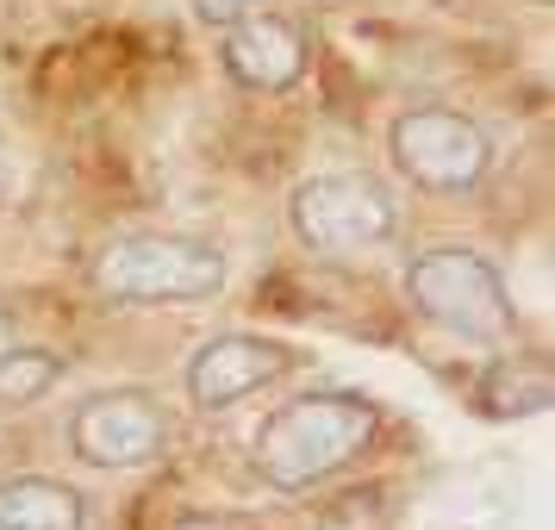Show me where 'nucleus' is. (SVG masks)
Segmentation results:
<instances>
[{
	"label": "nucleus",
	"mask_w": 555,
	"mask_h": 530,
	"mask_svg": "<svg viewBox=\"0 0 555 530\" xmlns=\"http://www.w3.org/2000/svg\"><path fill=\"white\" fill-rule=\"evenodd\" d=\"M380 412L356 393H306L256 430V475L281 493H306L369 455Z\"/></svg>",
	"instance_id": "1"
},
{
	"label": "nucleus",
	"mask_w": 555,
	"mask_h": 530,
	"mask_svg": "<svg viewBox=\"0 0 555 530\" xmlns=\"http://www.w3.org/2000/svg\"><path fill=\"white\" fill-rule=\"evenodd\" d=\"M94 294L119 306H194L225 287V250L176 231H126L88 262Z\"/></svg>",
	"instance_id": "2"
},
{
	"label": "nucleus",
	"mask_w": 555,
	"mask_h": 530,
	"mask_svg": "<svg viewBox=\"0 0 555 530\" xmlns=\"http://www.w3.org/2000/svg\"><path fill=\"white\" fill-rule=\"evenodd\" d=\"M405 300H412L418 319H430L450 337H468V344H512V331H518V312H512L500 269L487 256L462 250V244H437V250L412 256Z\"/></svg>",
	"instance_id": "3"
},
{
	"label": "nucleus",
	"mask_w": 555,
	"mask_h": 530,
	"mask_svg": "<svg viewBox=\"0 0 555 530\" xmlns=\"http://www.w3.org/2000/svg\"><path fill=\"white\" fill-rule=\"evenodd\" d=\"M287 219L300 231L306 250L319 256H350V250H375L400 231V206L380 188L375 176H356V169H337V176H312L294 188L287 201Z\"/></svg>",
	"instance_id": "4"
},
{
	"label": "nucleus",
	"mask_w": 555,
	"mask_h": 530,
	"mask_svg": "<svg viewBox=\"0 0 555 530\" xmlns=\"http://www.w3.org/2000/svg\"><path fill=\"white\" fill-rule=\"evenodd\" d=\"M169 443H176L169 412H163L151 393H138V387L88 393V400L69 412V450H76L88 468H106V475H119V468H151V462L169 455Z\"/></svg>",
	"instance_id": "5"
},
{
	"label": "nucleus",
	"mask_w": 555,
	"mask_h": 530,
	"mask_svg": "<svg viewBox=\"0 0 555 530\" xmlns=\"http://www.w3.org/2000/svg\"><path fill=\"white\" fill-rule=\"evenodd\" d=\"M387 151L400 163V176L425 194H468L480 188V176L493 169V144L475 119L462 113H443V106H418V113H400L393 119V138Z\"/></svg>",
	"instance_id": "6"
},
{
	"label": "nucleus",
	"mask_w": 555,
	"mask_h": 530,
	"mask_svg": "<svg viewBox=\"0 0 555 530\" xmlns=\"http://www.w3.org/2000/svg\"><path fill=\"white\" fill-rule=\"evenodd\" d=\"M294 369V350L275 344V337H250V331H225L194 350L188 362V400L194 412H231L250 393H262L269 380H281Z\"/></svg>",
	"instance_id": "7"
},
{
	"label": "nucleus",
	"mask_w": 555,
	"mask_h": 530,
	"mask_svg": "<svg viewBox=\"0 0 555 530\" xmlns=\"http://www.w3.org/2000/svg\"><path fill=\"white\" fill-rule=\"evenodd\" d=\"M219 56H225V76L250 94H281L306 76V38L275 7H256L244 20H231Z\"/></svg>",
	"instance_id": "8"
},
{
	"label": "nucleus",
	"mask_w": 555,
	"mask_h": 530,
	"mask_svg": "<svg viewBox=\"0 0 555 530\" xmlns=\"http://www.w3.org/2000/svg\"><path fill=\"white\" fill-rule=\"evenodd\" d=\"M88 505L76 487L51 475H13L0 480V530H81Z\"/></svg>",
	"instance_id": "9"
},
{
	"label": "nucleus",
	"mask_w": 555,
	"mask_h": 530,
	"mask_svg": "<svg viewBox=\"0 0 555 530\" xmlns=\"http://www.w3.org/2000/svg\"><path fill=\"white\" fill-rule=\"evenodd\" d=\"M555 393L550 362L543 356H505L500 369L480 375V412L493 418H525V412H543Z\"/></svg>",
	"instance_id": "10"
},
{
	"label": "nucleus",
	"mask_w": 555,
	"mask_h": 530,
	"mask_svg": "<svg viewBox=\"0 0 555 530\" xmlns=\"http://www.w3.org/2000/svg\"><path fill=\"white\" fill-rule=\"evenodd\" d=\"M56 375H63V362L44 350H7L0 356V412L7 405H31V400H44L56 387Z\"/></svg>",
	"instance_id": "11"
},
{
	"label": "nucleus",
	"mask_w": 555,
	"mask_h": 530,
	"mask_svg": "<svg viewBox=\"0 0 555 530\" xmlns=\"http://www.w3.org/2000/svg\"><path fill=\"white\" fill-rule=\"evenodd\" d=\"M256 7H269V0H194V13H201L206 26H231V20H244Z\"/></svg>",
	"instance_id": "12"
},
{
	"label": "nucleus",
	"mask_w": 555,
	"mask_h": 530,
	"mask_svg": "<svg viewBox=\"0 0 555 530\" xmlns=\"http://www.w3.org/2000/svg\"><path fill=\"white\" fill-rule=\"evenodd\" d=\"M169 530H231L225 518H201V512H194V518H181V525H169Z\"/></svg>",
	"instance_id": "13"
}]
</instances>
